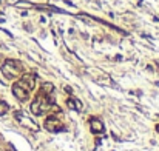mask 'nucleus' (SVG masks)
<instances>
[{
	"mask_svg": "<svg viewBox=\"0 0 159 151\" xmlns=\"http://www.w3.org/2000/svg\"><path fill=\"white\" fill-rule=\"evenodd\" d=\"M53 91H54V86L51 83L42 85V88L37 91V94L34 96L33 102H31V111H33V114L42 116L45 113H48V111L57 108L56 102H54V97H53Z\"/></svg>",
	"mask_w": 159,
	"mask_h": 151,
	"instance_id": "nucleus-1",
	"label": "nucleus"
},
{
	"mask_svg": "<svg viewBox=\"0 0 159 151\" xmlns=\"http://www.w3.org/2000/svg\"><path fill=\"white\" fill-rule=\"evenodd\" d=\"M36 86V76L34 74H22L20 79L12 85V94L22 100V102H25V100L30 99L33 90Z\"/></svg>",
	"mask_w": 159,
	"mask_h": 151,
	"instance_id": "nucleus-2",
	"label": "nucleus"
},
{
	"mask_svg": "<svg viewBox=\"0 0 159 151\" xmlns=\"http://www.w3.org/2000/svg\"><path fill=\"white\" fill-rule=\"evenodd\" d=\"M2 72L6 79H16V77L23 74V66H22V63L19 60L8 59L2 66Z\"/></svg>",
	"mask_w": 159,
	"mask_h": 151,
	"instance_id": "nucleus-3",
	"label": "nucleus"
},
{
	"mask_svg": "<svg viewBox=\"0 0 159 151\" xmlns=\"http://www.w3.org/2000/svg\"><path fill=\"white\" fill-rule=\"evenodd\" d=\"M45 128L50 133H59L65 130V122H63V116L62 114H51L45 120Z\"/></svg>",
	"mask_w": 159,
	"mask_h": 151,
	"instance_id": "nucleus-4",
	"label": "nucleus"
},
{
	"mask_svg": "<svg viewBox=\"0 0 159 151\" xmlns=\"http://www.w3.org/2000/svg\"><path fill=\"white\" fill-rule=\"evenodd\" d=\"M16 117H17L19 123H20V125H23V127H26L28 130H31V131H37V130H39L37 125H36L34 122H31L28 117H25L22 113H17V114H16Z\"/></svg>",
	"mask_w": 159,
	"mask_h": 151,
	"instance_id": "nucleus-5",
	"label": "nucleus"
},
{
	"mask_svg": "<svg viewBox=\"0 0 159 151\" xmlns=\"http://www.w3.org/2000/svg\"><path fill=\"white\" fill-rule=\"evenodd\" d=\"M90 123H91V130H93L96 134H101V133H104V123H102L99 119H94V117H91V119H90Z\"/></svg>",
	"mask_w": 159,
	"mask_h": 151,
	"instance_id": "nucleus-6",
	"label": "nucleus"
},
{
	"mask_svg": "<svg viewBox=\"0 0 159 151\" xmlns=\"http://www.w3.org/2000/svg\"><path fill=\"white\" fill-rule=\"evenodd\" d=\"M68 105L73 107V110H76V111L82 110V104L79 102V100H76V99H68Z\"/></svg>",
	"mask_w": 159,
	"mask_h": 151,
	"instance_id": "nucleus-7",
	"label": "nucleus"
},
{
	"mask_svg": "<svg viewBox=\"0 0 159 151\" xmlns=\"http://www.w3.org/2000/svg\"><path fill=\"white\" fill-rule=\"evenodd\" d=\"M8 110H9V107H8V104L6 102H3L2 99H0V116H3V114H6L8 113Z\"/></svg>",
	"mask_w": 159,
	"mask_h": 151,
	"instance_id": "nucleus-8",
	"label": "nucleus"
},
{
	"mask_svg": "<svg viewBox=\"0 0 159 151\" xmlns=\"http://www.w3.org/2000/svg\"><path fill=\"white\" fill-rule=\"evenodd\" d=\"M156 130H157V131H159V125H157V127H156Z\"/></svg>",
	"mask_w": 159,
	"mask_h": 151,
	"instance_id": "nucleus-9",
	"label": "nucleus"
}]
</instances>
